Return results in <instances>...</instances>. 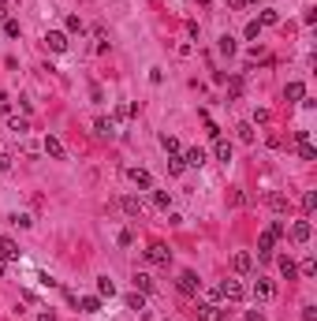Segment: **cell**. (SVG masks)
I'll list each match as a JSON object with an SVG mask.
<instances>
[{"label":"cell","instance_id":"cell-38","mask_svg":"<svg viewBox=\"0 0 317 321\" xmlns=\"http://www.w3.org/2000/svg\"><path fill=\"white\" fill-rule=\"evenodd\" d=\"M228 93H232V97H239V93H242V79H232V82H228Z\"/></svg>","mask_w":317,"mask_h":321},{"label":"cell","instance_id":"cell-32","mask_svg":"<svg viewBox=\"0 0 317 321\" xmlns=\"http://www.w3.org/2000/svg\"><path fill=\"white\" fill-rule=\"evenodd\" d=\"M134 116V105H116V120H131Z\"/></svg>","mask_w":317,"mask_h":321},{"label":"cell","instance_id":"cell-24","mask_svg":"<svg viewBox=\"0 0 317 321\" xmlns=\"http://www.w3.org/2000/svg\"><path fill=\"white\" fill-rule=\"evenodd\" d=\"M153 205H157V209H168V205H172V195H168V191H153Z\"/></svg>","mask_w":317,"mask_h":321},{"label":"cell","instance_id":"cell-15","mask_svg":"<svg viewBox=\"0 0 317 321\" xmlns=\"http://www.w3.org/2000/svg\"><path fill=\"white\" fill-rule=\"evenodd\" d=\"M168 172H172V176H183V172H187L183 153H168Z\"/></svg>","mask_w":317,"mask_h":321},{"label":"cell","instance_id":"cell-34","mask_svg":"<svg viewBox=\"0 0 317 321\" xmlns=\"http://www.w3.org/2000/svg\"><path fill=\"white\" fill-rule=\"evenodd\" d=\"M67 30H71V34H79V30H82V19H79V15H67Z\"/></svg>","mask_w":317,"mask_h":321},{"label":"cell","instance_id":"cell-31","mask_svg":"<svg viewBox=\"0 0 317 321\" xmlns=\"http://www.w3.org/2000/svg\"><path fill=\"white\" fill-rule=\"evenodd\" d=\"M235 131H239V138H242V142H254V127H250V123H239Z\"/></svg>","mask_w":317,"mask_h":321},{"label":"cell","instance_id":"cell-45","mask_svg":"<svg viewBox=\"0 0 317 321\" xmlns=\"http://www.w3.org/2000/svg\"><path fill=\"white\" fill-rule=\"evenodd\" d=\"M228 4H232L235 11H242V8H246V4H242V0H228Z\"/></svg>","mask_w":317,"mask_h":321},{"label":"cell","instance_id":"cell-44","mask_svg":"<svg viewBox=\"0 0 317 321\" xmlns=\"http://www.w3.org/2000/svg\"><path fill=\"white\" fill-rule=\"evenodd\" d=\"M38 321H56V314H52V310H45V314H41Z\"/></svg>","mask_w":317,"mask_h":321},{"label":"cell","instance_id":"cell-46","mask_svg":"<svg viewBox=\"0 0 317 321\" xmlns=\"http://www.w3.org/2000/svg\"><path fill=\"white\" fill-rule=\"evenodd\" d=\"M4 269H8V258H4V254H0V277H4Z\"/></svg>","mask_w":317,"mask_h":321},{"label":"cell","instance_id":"cell-36","mask_svg":"<svg viewBox=\"0 0 317 321\" xmlns=\"http://www.w3.org/2000/svg\"><path fill=\"white\" fill-rule=\"evenodd\" d=\"M4 34H8V38H19V23H15V19H8V23H4Z\"/></svg>","mask_w":317,"mask_h":321},{"label":"cell","instance_id":"cell-17","mask_svg":"<svg viewBox=\"0 0 317 321\" xmlns=\"http://www.w3.org/2000/svg\"><path fill=\"white\" fill-rule=\"evenodd\" d=\"M93 131H97L101 138H112V135H116V123H112V120H97V123H93Z\"/></svg>","mask_w":317,"mask_h":321},{"label":"cell","instance_id":"cell-5","mask_svg":"<svg viewBox=\"0 0 317 321\" xmlns=\"http://www.w3.org/2000/svg\"><path fill=\"white\" fill-rule=\"evenodd\" d=\"M295 146H299V157H302V160H314V157H317L314 142H310V131H295Z\"/></svg>","mask_w":317,"mask_h":321},{"label":"cell","instance_id":"cell-18","mask_svg":"<svg viewBox=\"0 0 317 321\" xmlns=\"http://www.w3.org/2000/svg\"><path fill=\"white\" fill-rule=\"evenodd\" d=\"M0 254H4L8 262H15V258H19V246H15V239H0Z\"/></svg>","mask_w":317,"mask_h":321},{"label":"cell","instance_id":"cell-35","mask_svg":"<svg viewBox=\"0 0 317 321\" xmlns=\"http://www.w3.org/2000/svg\"><path fill=\"white\" fill-rule=\"evenodd\" d=\"M261 34V23L258 19H250V23H246V38H258Z\"/></svg>","mask_w":317,"mask_h":321},{"label":"cell","instance_id":"cell-43","mask_svg":"<svg viewBox=\"0 0 317 321\" xmlns=\"http://www.w3.org/2000/svg\"><path fill=\"white\" fill-rule=\"evenodd\" d=\"M246 321H265V314H261V310H250V314H246Z\"/></svg>","mask_w":317,"mask_h":321},{"label":"cell","instance_id":"cell-11","mask_svg":"<svg viewBox=\"0 0 317 321\" xmlns=\"http://www.w3.org/2000/svg\"><path fill=\"white\" fill-rule=\"evenodd\" d=\"M45 153L56 157V160H64V142H60L56 135H45Z\"/></svg>","mask_w":317,"mask_h":321},{"label":"cell","instance_id":"cell-10","mask_svg":"<svg viewBox=\"0 0 317 321\" xmlns=\"http://www.w3.org/2000/svg\"><path fill=\"white\" fill-rule=\"evenodd\" d=\"M273 295H276L273 280H254V299H261V303H265V299H273Z\"/></svg>","mask_w":317,"mask_h":321},{"label":"cell","instance_id":"cell-21","mask_svg":"<svg viewBox=\"0 0 317 321\" xmlns=\"http://www.w3.org/2000/svg\"><path fill=\"white\" fill-rule=\"evenodd\" d=\"M79 306H82V314H97L101 310V299L97 295H86V299H79Z\"/></svg>","mask_w":317,"mask_h":321},{"label":"cell","instance_id":"cell-39","mask_svg":"<svg viewBox=\"0 0 317 321\" xmlns=\"http://www.w3.org/2000/svg\"><path fill=\"white\" fill-rule=\"evenodd\" d=\"M11 220H15L19 228H30V224H34V220H30V217H26V213H15V217H11Z\"/></svg>","mask_w":317,"mask_h":321},{"label":"cell","instance_id":"cell-37","mask_svg":"<svg viewBox=\"0 0 317 321\" xmlns=\"http://www.w3.org/2000/svg\"><path fill=\"white\" fill-rule=\"evenodd\" d=\"M314 273H317V262H314V258H306V262H302V277H314Z\"/></svg>","mask_w":317,"mask_h":321},{"label":"cell","instance_id":"cell-22","mask_svg":"<svg viewBox=\"0 0 317 321\" xmlns=\"http://www.w3.org/2000/svg\"><path fill=\"white\" fill-rule=\"evenodd\" d=\"M8 127H11V135H26V131H30V123H26V120H19V116H11Z\"/></svg>","mask_w":317,"mask_h":321},{"label":"cell","instance_id":"cell-48","mask_svg":"<svg viewBox=\"0 0 317 321\" xmlns=\"http://www.w3.org/2000/svg\"><path fill=\"white\" fill-rule=\"evenodd\" d=\"M213 321H220V318H213Z\"/></svg>","mask_w":317,"mask_h":321},{"label":"cell","instance_id":"cell-41","mask_svg":"<svg viewBox=\"0 0 317 321\" xmlns=\"http://www.w3.org/2000/svg\"><path fill=\"white\" fill-rule=\"evenodd\" d=\"M0 172H11V153H0Z\"/></svg>","mask_w":317,"mask_h":321},{"label":"cell","instance_id":"cell-2","mask_svg":"<svg viewBox=\"0 0 317 321\" xmlns=\"http://www.w3.org/2000/svg\"><path fill=\"white\" fill-rule=\"evenodd\" d=\"M217 295H220V299H228V303H239V299L246 295V287H242L239 280H224V284L217 287Z\"/></svg>","mask_w":317,"mask_h":321},{"label":"cell","instance_id":"cell-9","mask_svg":"<svg viewBox=\"0 0 317 321\" xmlns=\"http://www.w3.org/2000/svg\"><path fill=\"white\" fill-rule=\"evenodd\" d=\"M45 45H49L52 52H64V49H67V34H60V30H49V34H45Z\"/></svg>","mask_w":317,"mask_h":321},{"label":"cell","instance_id":"cell-42","mask_svg":"<svg viewBox=\"0 0 317 321\" xmlns=\"http://www.w3.org/2000/svg\"><path fill=\"white\" fill-rule=\"evenodd\" d=\"M8 105H11V101H8V93H0V116H8Z\"/></svg>","mask_w":317,"mask_h":321},{"label":"cell","instance_id":"cell-30","mask_svg":"<svg viewBox=\"0 0 317 321\" xmlns=\"http://www.w3.org/2000/svg\"><path fill=\"white\" fill-rule=\"evenodd\" d=\"M220 52H224V56H232V52H235V38H232V34L220 38Z\"/></svg>","mask_w":317,"mask_h":321},{"label":"cell","instance_id":"cell-26","mask_svg":"<svg viewBox=\"0 0 317 321\" xmlns=\"http://www.w3.org/2000/svg\"><path fill=\"white\" fill-rule=\"evenodd\" d=\"M97 291H101V295H109V299H112V295H116V284H112L109 277H101V280H97Z\"/></svg>","mask_w":317,"mask_h":321},{"label":"cell","instance_id":"cell-1","mask_svg":"<svg viewBox=\"0 0 317 321\" xmlns=\"http://www.w3.org/2000/svg\"><path fill=\"white\" fill-rule=\"evenodd\" d=\"M284 220H273L265 232H261V239H258V258H273V246H276V239L284 236Z\"/></svg>","mask_w":317,"mask_h":321},{"label":"cell","instance_id":"cell-3","mask_svg":"<svg viewBox=\"0 0 317 321\" xmlns=\"http://www.w3.org/2000/svg\"><path fill=\"white\" fill-rule=\"evenodd\" d=\"M146 262H153V265H168V262H172V250H168L164 243H150V246H146Z\"/></svg>","mask_w":317,"mask_h":321},{"label":"cell","instance_id":"cell-27","mask_svg":"<svg viewBox=\"0 0 317 321\" xmlns=\"http://www.w3.org/2000/svg\"><path fill=\"white\" fill-rule=\"evenodd\" d=\"M269 205H273L276 213H287V198L284 195H269Z\"/></svg>","mask_w":317,"mask_h":321},{"label":"cell","instance_id":"cell-13","mask_svg":"<svg viewBox=\"0 0 317 321\" xmlns=\"http://www.w3.org/2000/svg\"><path fill=\"white\" fill-rule=\"evenodd\" d=\"M183 160L191 164V168H201V164H205V150H201V146H194V150L183 153Z\"/></svg>","mask_w":317,"mask_h":321},{"label":"cell","instance_id":"cell-7","mask_svg":"<svg viewBox=\"0 0 317 321\" xmlns=\"http://www.w3.org/2000/svg\"><path fill=\"white\" fill-rule=\"evenodd\" d=\"M127 179H131L138 191H153V179H150V172H146V168H131V172H127Z\"/></svg>","mask_w":317,"mask_h":321},{"label":"cell","instance_id":"cell-29","mask_svg":"<svg viewBox=\"0 0 317 321\" xmlns=\"http://www.w3.org/2000/svg\"><path fill=\"white\" fill-rule=\"evenodd\" d=\"M302 209H306V213L317 209V191H306V195H302Z\"/></svg>","mask_w":317,"mask_h":321},{"label":"cell","instance_id":"cell-33","mask_svg":"<svg viewBox=\"0 0 317 321\" xmlns=\"http://www.w3.org/2000/svg\"><path fill=\"white\" fill-rule=\"evenodd\" d=\"M258 23H261V26H276L280 19H276V11H261V19H258Z\"/></svg>","mask_w":317,"mask_h":321},{"label":"cell","instance_id":"cell-20","mask_svg":"<svg viewBox=\"0 0 317 321\" xmlns=\"http://www.w3.org/2000/svg\"><path fill=\"white\" fill-rule=\"evenodd\" d=\"M280 273H284L287 280H295V277H299V265H295L291 258H287V254H284V258H280Z\"/></svg>","mask_w":317,"mask_h":321},{"label":"cell","instance_id":"cell-25","mask_svg":"<svg viewBox=\"0 0 317 321\" xmlns=\"http://www.w3.org/2000/svg\"><path fill=\"white\" fill-rule=\"evenodd\" d=\"M213 318H217V306H213V303H201V306H198V321H213Z\"/></svg>","mask_w":317,"mask_h":321},{"label":"cell","instance_id":"cell-40","mask_svg":"<svg viewBox=\"0 0 317 321\" xmlns=\"http://www.w3.org/2000/svg\"><path fill=\"white\" fill-rule=\"evenodd\" d=\"M302 321H317V306H302Z\"/></svg>","mask_w":317,"mask_h":321},{"label":"cell","instance_id":"cell-47","mask_svg":"<svg viewBox=\"0 0 317 321\" xmlns=\"http://www.w3.org/2000/svg\"><path fill=\"white\" fill-rule=\"evenodd\" d=\"M242 4H258V0H242Z\"/></svg>","mask_w":317,"mask_h":321},{"label":"cell","instance_id":"cell-14","mask_svg":"<svg viewBox=\"0 0 317 321\" xmlns=\"http://www.w3.org/2000/svg\"><path fill=\"white\" fill-rule=\"evenodd\" d=\"M213 153H217V160H232V142H224V138H213Z\"/></svg>","mask_w":317,"mask_h":321},{"label":"cell","instance_id":"cell-4","mask_svg":"<svg viewBox=\"0 0 317 321\" xmlns=\"http://www.w3.org/2000/svg\"><path fill=\"white\" fill-rule=\"evenodd\" d=\"M175 287H179L183 295H198V291H201V280L194 277L191 269H187V273H179V280H175Z\"/></svg>","mask_w":317,"mask_h":321},{"label":"cell","instance_id":"cell-19","mask_svg":"<svg viewBox=\"0 0 317 321\" xmlns=\"http://www.w3.org/2000/svg\"><path fill=\"white\" fill-rule=\"evenodd\" d=\"M284 97H287V101H302V97H306V90H302V82H287Z\"/></svg>","mask_w":317,"mask_h":321},{"label":"cell","instance_id":"cell-28","mask_svg":"<svg viewBox=\"0 0 317 321\" xmlns=\"http://www.w3.org/2000/svg\"><path fill=\"white\" fill-rule=\"evenodd\" d=\"M160 146H164L168 153H179V138L175 135H160Z\"/></svg>","mask_w":317,"mask_h":321},{"label":"cell","instance_id":"cell-16","mask_svg":"<svg viewBox=\"0 0 317 321\" xmlns=\"http://www.w3.org/2000/svg\"><path fill=\"white\" fill-rule=\"evenodd\" d=\"M134 291H142V295L153 291V277H150V273H134Z\"/></svg>","mask_w":317,"mask_h":321},{"label":"cell","instance_id":"cell-8","mask_svg":"<svg viewBox=\"0 0 317 321\" xmlns=\"http://www.w3.org/2000/svg\"><path fill=\"white\" fill-rule=\"evenodd\" d=\"M119 205H123V213H127V217H142V213H146V202H142V198H131V195H127Z\"/></svg>","mask_w":317,"mask_h":321},{"label":"cell","instance_id":"cell-6","mask_svg":"<svg viewBox=\"0 0 317 321\" xmlns=\"http://www.w3.org/2000/svg\"><path fill=\"white\" fill-rule=\"evenodd\" d=\"M310 236H314V224H310V220H295L291 224V239L295 243H310Z\"/></svg>","mask_w":317,"mask_h":321},{"label":"cell","instance_id":"cell-12","mask_svg":"<svg viewBox=\"0 0 317 321\" xmlns=\"http://www.w3.org/2000/svg\"><path fill=\"white\" fill-rule=\"evenodd\" d=\"M232 265H235V273H250V269H254V258H250L246 250H239V254L232 258Z\"/></svg>","mask_w":317,"mask_h":321},{"label":"cell","instance_id":"cell-23","mask_svg":"<svg viewBox=\"0 0 317 321\" xmlns=\"http://www.w3.org/2000/svg\"><path fill=\"white\" fill-rule=\"evenodd\" d=\"M127 306L142 314V310H146V295H142V291H134V295H127Z\"/></svg>","mask_w":317,"mask_h":321}]
</instances>
